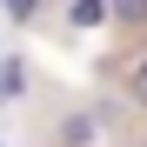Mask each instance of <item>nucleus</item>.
Here are the masks:
<instances>
[{"instance_id": "obj_1", "label": "nucleus", "mask_w": 147, "mask_h": 147, "mask_svg": "<svg viewBox=\"0 0 147 147\" xmlns=\"http://www.w3.org/2000/svg\"><path fill=\"white\" fill-rule=\"evenodd\" d=\"M114 13V0H74V27H100Z\"/></svg>"}, {"instance_id": "obj_2", "label": "nucleus", "mask_w": 147, "mask_h": 147, "mask_svg": "<svg viewBox=\"0 0 147 147\" xmlns=\"http://www.w3.org/2000/svg\"><path fill=\"white\" fill-rule=\"evenodd\" d=\"M114 20L120 27H147V0H114Z\"/></svg>"}, {"instance_id": "obj_3", "label": "nucleus", "mask_w": 147, "mask_h": 147, "mask_svg": "<svg viewBox=\"0 0 147 147\" xmlns=\"http://www.w3.org/2000/svg\"><path fill=\"white\" fill-rule=\"evenodd\" d=\"M127 94L147 107V54H140V60H134V74H127Z\"/></svg>"}, {"instance_id": "obj_4", "label": "nucleus", "mask_w": 147, "mask_h": 147, "mask_svg": "<svg viewBox=\"0 0 147 147\" xmlns=\"http://www.w3.org/2000/svg\"><path fill=\"white\" fill-rule=\"evenodd\" d=\"M0 94H7V100H13V94H27V74H20V67H7V74H0Z\"/></svg>"}, {"instance_id": "obj_5", "label": "nucleus", "mask_w": 147, "mask_h": 147, "mask_svg": "<svg viewBox=\"0 0 147 147\" xmlns=\"http://www.w3.org/2000/svg\"><path fill=\"white\" fill-rule=\"evenodd\" d=\"M0 7H7L13 20H27V13H40V0H0Z\"/></svg>"}]
</instances>
